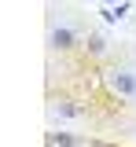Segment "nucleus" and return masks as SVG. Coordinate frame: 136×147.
<instances>
[{"label": "nucleus", "instance_id": "4", "mask_svg": "<svg viewBox=\"0 0 136 147\" xmlns=\"http://www.w3.org/2000/svg\"><path fill=\"white\" fill-rule=\"evenodd\" d=\"M44 140H48V147H88V140H81L74 132H48Z\"/></svg>", "mask_w": 136, "mask_h": 147}, {"label": "nucleus", "instance_id": "1", "mask_svg": "<svg viewBox=\"0 0 136 147\" xmlns=\"http://www.w3.org/2000/svg\"><path fill=\"white\" fill-rule=\"evenodd\" d=\"M99 85L118 99H136V70L125 66V63H103L99 66Z\"/></svg>", "mask_w": 136, "mask_h": 147}, {"label": "nucleus", "instance_id": "2", "mask_svg": "<svg viewBox=\"0 0 136 147\" xmlns=\"http://www.w3.org/2000/svg\"><path fill=\"white\" fill-rule=\"evenodd\" d=\"M48 114L52 118H66V121H88V118H96L92 103L85 96H70V92H59V99L48 96Z\"/></svg>", "mask_w": 136, "mask_h": 147}, {"label": "nucleus", "instance_id": "5", "mask_svg": "<svg viewBox=\"0 0 136 147\" xmlns=\"http://www.w3.org/2000/svg\"><path fill=\"white\" fill-rule=\"evenodd\" d=\"M88 147H114V144H103V140H88Z\"/></svg>", "mask_w": 136, "mask_h": 147}, {"label": "nucleus", "instance_id": "3", "mask_svg": "<svg viewBox=\"0 0 136 147\" xmlns=\"http://www.w3.org/2000/svg\"><path fill=\"white\" fill-rule=\"evenodd\" d=\"M81 30L77 26H70V22H52V26H48V52L52 55H63V59H66V55H77L81 52Z\"/></svg>", "mask_w": 136, "mask_h": 147}]
</instances>
